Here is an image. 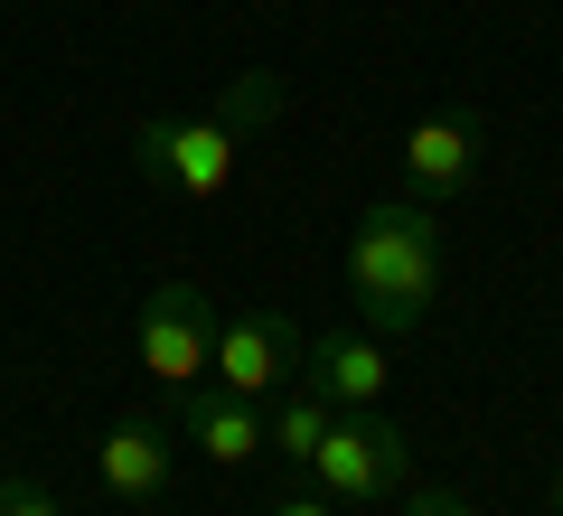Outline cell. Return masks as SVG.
<instances>
[{"mask_svg":"<svg viewBox=\"0 0 563 516\" xmlns=\"http://www.w3.org/2000/svg\"><path fill=\"white\" fill-rule=\"evenodd\" d=\"M273 113H282V76H273V66H254V76H235L207 113L141 122V132H132V169L161 188V198H179V207H217L225 188H235L244 151H254V132Z\"/></svg>","mask_w":563,"mask_h":516,"instance_id":"obj_1","label":"cell"},{"mask_svg":"<svg viewBox=\"0 0 563 516\" xmlns=\"http://www.w3.org/2000/svg\"><path fill=\"white\" fill-rule=\"evenodd\" d=\"M442 263H451V235H442V207L422 198H376L347 226V300L376 338L422 329V310L442 292Z\"/></svg>","mask_w":563,"mask_h":516,"instance_id":"obj_2","label":"cell"},{"mask_svg":"<svg viewBox=\"0 0 563 516\" xmlns=\"http://www.w3.org/2000/svg\"><path fill=\"white\" fill-rule=\"evenodd\" d=\"M310 479L339 507H385L413 479V441H404V422H385V404H339L320 451H310Z\"/></svg>","mask_w":563,"mask_h":516,"instance_id":"obj_3","label":"cell"},{"mask_svg":"<svg viewBox=\"0 0 563 516\" xmlns=\"http://www.w3.org/2000/svg\"><path fill=\"white\" fill-rule=\"evenodd\" d=\"M207 358H217V300L198 282H161V292L141 300V376L179 404V395L207 385Z\"/></svg>","mask_w":563,"mask_h":516,"instance_id":"obj_4","label":"cell"},{"mask_svg":"<svg viewBox=\"0 0 563 516\" xmlns=\"http://www.w3.org/2000/svg\"><path fill=\"white\" fill-rule=\"evenodd\" d=\"M301 358H310V338H301L291 310H235V319H217L207 385H225V395H244V404H273L282 385H301Z\"/></svg>","mask_w":563,"mask_h":516,"instance_id":"obj_5","label":"cell"},{"mask_svg":"<svg viewBox=\"0 0 563 516\" xmlns=\"http://www.w3.org/2000/svg\"><path fill=\"white\" fill-rule=\"evenodd\" d=\"M395 160H404V198H422V207L461 198L479 179V113H422Z\"/></svg>","mask_w":563,"mask_h":516,"instance_id":"obj_6","label":"cell"},{"mask_svg":"<svg viewBox=\"0 0 563 516\" xmlns=\"http://www.w3.org/2000/svg\"><path fill=\"white\" fill-rule=\"evenodd\" d=\"M301 385L329 404H385V385H395V358H385L376 329H320L301 358Z\"/></svg>","mask_w":563,"mask_h":516,"instance_id":"obj_7","label":"cell"},{"mask_svg":"<svg viewBox=\"0 0 563 516\" xmlns=\"http://www.w3.org/2000/svg\"><path fill=\"white\" fill-rule=\"evenodd\" d=\"M95 479L122 497V507H161L169 497V422H151V414L113 422V432L95 441Z\"/></svg>","mask_w":563,"mask_h":516,"instance_id":"obj_8","label":"cell"},{"mask_svg":"<svg viewBox=\"0 0 563 516\" xmlns=\"http://www.w3.org/2000/svg\"><path fill=\"white\" fill-rule=\"evenodd\" d=\"M169 422H179V432L198 441L217 470H244V460L263 451V404L225 395V385H198V395H179V404H169Z\"/></svg>","mask_w":563,"mask_h":516,"instance_id":"obj_9","label":"cell"},{"mask_svg":"<svg viewBox=\"0 0 563 516\" xmlns=\"http://www.w3.org/2000/svg\"><path fill=\"white\" fill-rule=\"evenodd\" d=\"M329 414H339L329 395H310V385H282V395H273V414H263V451H273L291 479H310V451H320Z\"/></svg>","mask_w":563,"mask_h":516,"instance_id":"obj_10","label":"cell"},{"mask_svg":"<svg viewBox=\"0 0 563 516\" xmlns=\"http://www.w3.org/2000/svg\"><path fill=\"white\" fill-rule=\"evenodd\" d=\"M0 516H66L47 479H0Z\"/></svg>","mask_w":563,"mask_h":516,"instance_id":"obj_11","label":"cell"},{"mask_svg":"<svg viewBox=\"0 0 563 516\" xmlns=\"http://www.w3.org/2000/svg\"><path fill=\"white\" fill-rule=\"evenodd\" d=\"M404 516H479V507L451 497V488H413V497H404Z\"/></svg>","mask_w":563,"mask_h":516,"instance_id":"obj_12","label":"cell"},{"mask_svg":"<svg viewBox=\"0 0 563 516\" xmlns=\"http://www.w3.org/2000/svg\"><path fill=\"white\" fill-rule=\"evenodd\" d=\"M273 516H329V507H320V497H282Z\"/></svg>","mask_w":563,"mask_h":516,"instance_id":"obj_13","label":"cell"},{"mask_svg":"<svg viewBox=\"0 0 563 516\" xmlns=\"http://www.w3.org/2000/svg\"><path fill=\"white\" fill-rule=\"evenodd\" d=\"M554 516H563V460H554Z\"/></svg>","mask_w":563,"mask_h":516,"instance_id":"obj_14","label":"cell"},{"mask_svg":"<svg viewBox=\"0 0 563 516\" xmlns=\"http://www.w3.org/2000/svg\"><path fill=\"white\" fill-rule=\"evenodd\" d=\"M329 516H366V507H329Z\"/></svg>","mask_w":563,"mask_h":516,"instance_id":"obj_15","label":"cell"}]
</instances>
